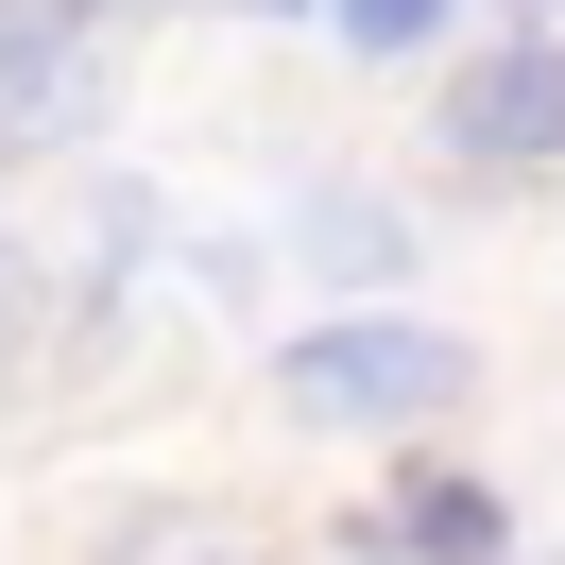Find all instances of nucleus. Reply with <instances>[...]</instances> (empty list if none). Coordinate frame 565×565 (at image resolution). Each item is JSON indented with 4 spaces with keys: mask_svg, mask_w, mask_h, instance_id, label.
<instances>
[{
    "mask_svg": "<svg viewBox=\"0 0 565 565\" xmlns=\"http://www.w3.org/2000/svg\"><path fill=\"white\" fill-rule=\"evenodd\" d=\"M462 394H480V360L428 309H326V326L275 343V412L291 428H446Z\"/></svg>",
    "mask_w": 565,
    "mask_h": 565,
    "instance_id": "1",
    "label": "nucleus"
},
{
    "mask_svg": "<svg viewBox=\"0 0 565 565\" xmlns=\"http://www.w3.org/2000/svg\"><path fill=\"white\" fill-rule=\"evenodd\" d=\"M104 86H120L104 0H0V154H70Z\"/></svg>",
    "mask_w": 565,
    "mask_h": 565,
    "instance_id": "2",
    "label": "nucleus"
},
{
    "mask_svg": "<svg viewBox=\"0 0 565 565\" xmlns=\"http://www.w3.org/2000/svg\"><path fill=\"white\" fill-rule=\"evenodd\" d=\"M446 154L462 172H548L565 154V18H514L497 52L446 70Z\"/></svg>",
    "mask_w": 565,
    "mask_h": 565,
    "instance_id": "3",
    "label": "nucleus"
},
{
    "mask_svg": "<svg viewBox=\"0 0 565 565\" xmlns=\"http://www.w3.org/2000/svg\"><path fill=\"white\" fill-rule=\"evenodd\" d=\"M360 565H514V514H497V480H462V462H428V480H394L377 514H343Z\"/></svg>",
    "mask_w": 565,
    "mask_h": 565,
    "instance_id": "4",
    "label": "nucleus"
},
{
    "mask_svg": "<svg viewBox=\"0 0 565 565\" xmlns=\"http://www.w3.org/2000/svg\"><path fill=\"white\" fill-rule=\"evenodd\" d=\"M291 241H309V275H343V309H394V275H412V223H394V206H360L343 172H309Z\"/></svg>",
    "mask_w": 565,
    "mask_h": 565,
    "instance_id": "5",
    "label": "nucleus"
},
{
    "mask_svg": "<svg viewBox=\"0 0 565 565\" xmlns=\"http://www.w3.org/2000/svg\"><path fill=\"white\" fill-rule=\"evenodd\" d=\"M104 565H257V531L241 514H138V531H104Z\"/></svg>",
    "mask_w": 565,
    "mask_h": 565,
    "instance_id": "6",
    "label": "nucleus"
},
{
    "mask_svg": "<svg viewBox=\"0 0 565 565\" xmlns=\"http://www.w3.org/2000/svg\"><path fill=\"white\" fill-rule=\"evenodd\" d=\"M326 35L377 70V52H428V35H446V0H326Z\"/></svg>",
    "mask_w": 565,
    "mask_h": 565,
    "instance_id": "7",
    "label": "nucleus"
},
{
    "mask_svg": "<svg viewBox=\"0 0 565 565\" xmlns=\"http://www.w3.org/2000/svg\"><path fill=\"white\" fill-rule=\"evenodd\" d=\"M35 326H52V275L18 241H0V377H18V360H35Z\"/></svg>",
    "mask_w": 565,
    "mask_h": 565,
    "instance_id": "8",
    "label": "nucleus"
},
{
    "mask_svg": "<svg viewBox=\"0 0 565 565\" xmlns=\"http://www.w3.org/2000/svg\"><path fill=\"white\" fill-rule=\"evenodd\" d=\"M514 18H565V0H514Z\"/></svg>",
    "mask_w": 565,
    "mask_h": 565,
    "instance_id": "9",
    "label": "nucleus"
}]
</instances>
